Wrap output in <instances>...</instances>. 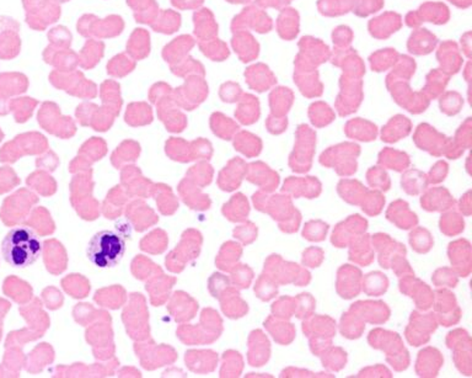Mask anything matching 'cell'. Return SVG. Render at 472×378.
<instances>
[{
  "mask_svg": "<svg viewBox=\"0 0 472 378\" xmlns=\"http://www.w3.org/2000/svg\"><path fill=\"white\" fill-rule=\"evenodd\" d=\"M1 254L9 265L25 269L41 256L42 243L30 227H15L3 239Z\"/></svg>",
  "mask_w": 472,
  "mask_h": 378,
  "instance_id": "6da1fadb",
  "label": "cell"
},
{
  "mask_svg": "<svg viewBox=\"0 0 472 378\" xmlns=\"http://www.w3.org/2000/svg\"><path fill=\"white\" fill-rule=\"evenodd\" d=\"M126 253V241L119 233L110 230L97 232L86 247V256L99 269L117 266Z\"/></svg>",
  "mask_w": 472,
  "mask_h": 378,
  "instance_id": "7a4b0ae2",
  "label": "cell"
},
{
  "mask_svg": "<svg viewBox=\"0 0 472 378\" xmlns=\"http://www.w3.org/2000/svg\"><path fill=\"white\" fill-rule=\"evenodd\" d=\"M124 30V20L122 16L113 14L106 18H97L94 14H84L78 20L77 31L85 38L106 40L115 38L121 35Z\"/></svg>",
  "mask_w": 472,
  "mask_h": 378,
  "instance_id": "3957f363",
  "label": "cell"
},
{
  "mask_svg": "<svg viewBox=\"0 0 472 378\" xmlns=\"http://www.w3.org/2000/svg\"><path fill=\"white\" fill-rule=\"evenodd\" d=\"M49 83L54 85V88L59 90H64L68 94L79 96L83 99H93L97 95V85L88 80V78L84 76V73L79 69L74 71H54L48 76Z\"/></svg>",
  "mask_w": 472,
  "mask_h": 378,
  "instance_id": "277c9868",
  "label": "cell"
},
{
  "mask_svg": "<svg viewBox=\"0 0 472 378\" xmlns=\"http://www.w3.org/2000/svg\"><path fill=\"white\" fill-rule=\"evenodd\" d=\"M26 10V23L35 31H45L62 16V8L57 0H23Z\"/></svg>",
  "mask_w": 472,
  "mask_h": 378,
  "instance_id": "5b68a950",
  "label": "cell"
},
{
  "mask_svg": "<svg viewBox=\"0 0 472 378\" xmlns=\"http://www.w3.org/2000/svg\"><path fill=\"white\" fill-rule=\"evenodd\" d=\"M43 60L57 71H74L79 67V56L71 47H54L48 45L42 54Z\"/></svg>",
  "mask_w": 472,
  "mask_h": 378,
  "instance_id": "8992f818",
  "label": "cell"
},
{
  "mask_svg": "<svg viewBox=\"0 0 472 378\" xmlns=\"http://www.w3.org/2000/svg\"><path fill=\"white\" fill-rule=\"evenodd\" d=\"M186 82L180 88H177L174 93L176 95V100H180L183 105H189L191 102H200L204 100L208 95V85L204 77L201 76H189L185 78Z\"/></svg>",
  "mask_w": 472,
  "mask_h": 378,
  "instance_id": "52a82bcc",
  "label": "cell"
},
{
  "mask_svg": "<svg viewBox=\"0 0 472 378\" xmlns=\"http://www.w3.org/2000/svg\"><path fill=\"white\" fill-rule=\"evenodd\" d=\"M196 40L191 35L177 36L172 41L164 46L161 51L163 59L169 65H175L189 56L191 49L195 47Z\"/></svg>",
  "mask_w": 472,
  "mask_h": 378,
  "instance_id": "ba28073f",
  "label": "cell"
},
{
  "mask_svg": "<svg viewBox=\"0 0 472 378\" xmlns=\"http://www.w3.org/2000/svg\"><path fill=\"white\" fill-rule=\"evenodd\" d=\"M150 51H152L150 32L143 27L133 30L126 45V54H130L134 60H143L149 57Z\"/></svg>",
  "mask_w": 472,
  "mask_h": 378,
  "instance_id": "9c48e42d",
  "label": "cell"
},
{
  "mask_svg": "<svg viewBox=\"0 0 472 378\" xmlns=\"http://www.w3.org/2000/svg\"><path fill=\"white\" fill-rule=\"evenodd\" d=\"M193 24H195V36L198 42L208 41L215 38L218 34V24L214 20V15L209 9H200L193 14Z\"/></svg>",
  "mask_w": 472,
  "mask_h": 378,
  "instance_id": "30bf717a",
  "label": "cell"
},
{
  "mask_svg": "<svg viewBox=\"0 0 472 378\" xmlns=\"http://www.w3.org/2000/svg\"><path fill=\"white\" fill-rule=\"evenodd\" d=\"M105 42L95 38H88L84 43L83 48L78 54L79 56V67L85 71L94 69L99 65L101 59L105 56Z\"/></svg>",
  "mask_w": 472,
  "mask_h": 378,
  "instance_id": "8fae6325",
  "label": "cell"
},
{
  "mask_svg": "<svg viewBox=\"0 0 472 378\" xmlns=\"http://www.w3.org/2000/svg\"><path fill=\"white\" fill-rule=\"evenodd\" d=\"M127 5L133 12V16L138 24H153L159 15L160 8L156 0H126Z\"/></svg>",
  "mask_w": 472,
  "mask_h": 378,
  "instance_id": "7c38bea8",
  "label": "cell"
},
{
  "mask_svg": "<svg viewBox=\"0 0 472 378\" xmlns=\"http://www.w3.org/2000/svg\"><path fill=\"white\" fill-rule=\"evenodd\" d=\"M150 27L158 34L174 35L181 27V15L180 12L172 9L160 10L158 18L155 19V21L150 25Z\"/></svg>",
  "mask_w": 472,
  "mask_h": 378,
  "instance_id": "4fadbf2b",
  "label": "cell"
},
{
  "mask_svg": "<svg viewBox=\"0 0 472 378\" xmlns=\"http://www.w3.org/2000/svg\"><path fill=\"white\" fill-rule=\"evenodd\" d=\"M136 67L137 60L132 58L130 54L122 52L113 56V58L107 62L106 71L110 77L122 79L134 71Z\"/></svg>",
  "mask_w": 472,
  "mask_h": 378,
  "instance_id": "5bb4252c",
  "label": "cell"
},
{
  "mask_svg": "<svg viewBox=\"0 0 472 378\" xmlns=\"http://www.w3.org/2000/svg\"><path fill=\"white\" fill-rule=\"evenodd\" d=\"M231 43L242 62H248L254 58L255 56H257V43L255 45L254 38L248 34H236L233 37Z\"/></svg>",
  "mask_w": 472,
  "mask_h": 378,
  "instance_id": "9a60e30c",
  "label": "cell"
},
{
  "mask_svg": "<svg viewBox=\"0 0 472 378\" xmlns=\"http://www.w3.org/2000/svg\"><path fill=\"white\" fill-rule=\"evenodd\" d=\"M169 67H170L172 74L178 78H186L189 76H201V77L206 76L204 67L201 62L196 60L195 58H192L189 56L183 58L182 60L177 62L175 65H169Z\"/></svg>",
  "mask_w": 472,
  "mask_h": 378,
  "instance_id": "2e32d148",
  "label": "cell"
},
{
  "mask_svg": "<svg viewBox=\"0 0 472 378\" xmlns=\"http://www.w3.org/2000/svg\"><path fill=\"white\" fill-rule=\"evenodd\" d=\"M21 41L18 31H5L0 36V58H15L20 52Z\"/></svg>",
  "mask_w": 472,
  "mask_h": 378,
  "instance_id": "e0dca14e",
  "label": "cell"
},
{
  "mask_svg": "<svg viewBox=\"0 0 472 378\" xmlns=\"http://www.w3.org/2000/svg\"><path fill=\"white\" fill-rule=\"evenodd\" d=\"M198 46L201 48L202 54L215 62L225 60L231 54L228 46L218 38L198 42Z\"/></svg>",
  "mask_w": 472,
  "mask_h": 378,
  "instance_id": "ac0fdd59",
  "label": "cell"
},
{
  "mask_svg": "<svg viewBox=\"0 0 472 378\" xmlns=\"http://www.w3.org/2000/svg\"><path fill=\"white\" fill-rule=\"evenodd\" d=\"M29 87L27 77L21 73L0 74V89L10 93H23Z\"/></svg>",
  "mask_w": 472,
  "mask_h": 378,
  "instance_id": "d6986e66",
  "label": "cell"
},
{
  "mask_svg": "<svg viewBox=\"0 0 472 378\" xmlns=\"http://www.w3.org/2000/svg\"><path fill=\"white\" fill-rule=\"evenodd\" d=\"M100 94L104 102H110L113 104L115 107L119 110V107L122 104V99H121V85L113 80V79H107L104 83L101 84Z\"/></svg>",
  "mask_w": 472,
  "mask_h": 378,
  "instance_id": "ffe728a7",
  "label": "cell"
},
{
  "mask_svg": "<svg viewBox=\"0 0 472 378\" xmlns=\"http://www.w3.org/2000/svg\"><path fill=\"white\" fill-rule=\"evenodd\" d=\"M47 37L49 45H52L54 47L69 48L71 46V42H73V35H71V31L63 25L54 26L49 30Z\"/></svg>",
  "mask_w": 472,
  "mask_h": 378,
  "instance_id": "44dd1931",
  "label": "cell"
},
{
  "mask_svg": "<svg viewBox=\"0 0 472 378\" xmlns=\"http://www.w3.org/2000/svg\"><path fill=\"white\" fill-rule=\"evenodd\" d=\"M240 87L235 83H225L220 88V96L224 101H234L237 99V95L240 94Z\"/></svg>",
  "mask_w": 472,
  "mask_h": 378,
  "instance_id": "7402d4cb",
  "label": "cell"
},
{
  "mask_svg": "<svg viewBox=\"0 0 472 378\" xmlns=\"http://www.w3.org/2000/svg\"><path fill=\"white\" fill-rule=\"evenodd\" d=\"M172 5L177 10H196L201 8L204 0H170Z\"/></svg>",
  "mask_w": 472,
  "mask_h": 378,
  "instance_id": "603a6c76",
  "label": "cell"
},
{
  "mask_svg": "<svg viewBox=\"0 0 472 378\" xmlns=\"http://www.w3.org/2000/svg\"><path fill=\"white\" fill-rule=\"evenodd\" d=\"M0 30L4 31V32H5V31H10V30H12V31H18L19 24L15 20H12V19L0 18Z\"/></svg>",
  "mask_w": 472,
  "mask_h": 378,
  "instance_id": "cb8c5ba5",
  "label": "cell"
},
{
  "mask_svg": "<svg viewBox=\"0 0 472 378\" xmlns=\"http://www.w3.org/2000/svg\"><path fill=\"white\" fill-rule=\"evenodd\" d=\"M229 3H233V4H242V3H248L250 0H226Z\"/></svg>",
  "mask_w": 472,
  "mask_h": 378,
  "instance_id": "d4e9b609",
  "label": "cell"
},
{
  "mask_svg": "<svg viewBox=\"0 0 472 378\" xmlns=\"http://www.w3.org/2000/svg\"><path fill=\"white\" fill-rule=\"evenodd\" d=\"M57 1H58L59 4H64V3H68L71 0H57Z\"/></svg>",
  "mask_w": 472,
  "mask_h": 378,
  "instance_id": "484cf974",
  "label": "cell"
}]
</instances>
